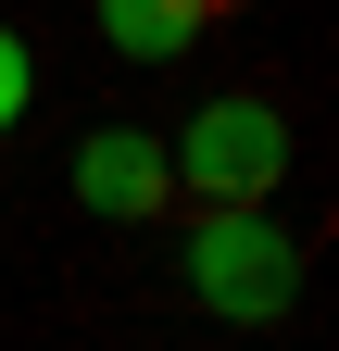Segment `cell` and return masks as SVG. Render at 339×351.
<instances>
[{"label": "cell", "instance_id": "1", "mask_svg": "<svg viewBox=\"0 0 339 351\" xmlns=\"http://www.w3.org/2000/svg\"><path fill=\"white\" fill-rule=\"evenodd\" d=\"M176 276H189L201 314H226V326H277V314H302V239H289L264 201H201L189 239H176Z\"/></svg>", "mask_w": 339, "mask_h": 351}, {"label": "cell", "instance_id": "2", "mask_svg": "<svg viewBox=\"0 0 339 351\" xmlns=\"http://www.w3.org/2000/svg\"><path fill=\"white\" fill-rule=\"evenodd\" d=\"M163 163H176L189 201H277V176H289V113L251 101V88H214V101L176 125Z\"/></svg>", "mask_w": 339, "mask_h": 351}, {"label": "cell", "instance_id": "3", "mask_svg": "<svg viewBox=\"0 0 339 351\" xmlns=\"http://www.w3.org/2000/svg\"><path fill=\"white\" fill-rule=\"evenodd\" d=\"M63 189L89 201L101 226H151V213L176 201V163H163L151 125H89V138H75V163H63Z\"/></svg>", "mask_w": 339, "mask_h": 351}, {"label": "cell", "instance_id": "4", "mask_svg": "<svg viewBox=\"0 0 339 351\" xmlns=\"http://www.w3.org/2000/svg\"><path fill=\"white\" fill-rule=\"evenodd\" d=\"M89 13H101V38H113L126 63H189L239 0H89Z\"/></svg>", "mask_w": 339, "mask_h": 351}, {"label": "cell", "instance_id": "5", "mask_svg": "<svg viewBox=\"0 0 339 351\" xmlns=\"http://www.w3.org/2000/svg\"><path fill=\"white\" fill-rule=\"evenodd\" d=\"M25 101H38V63H25V38L0 25V138H13V125H25Z\"/></svg>", "mask_w": 339, "mask_h": 351}]
</instances>
